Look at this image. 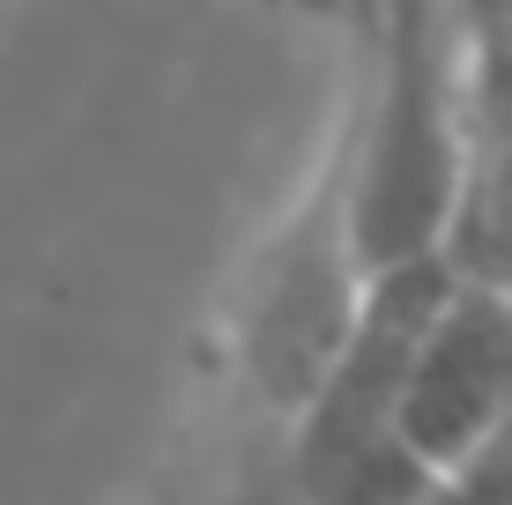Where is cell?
Here are the masks:
<instances>
[{"instance_id":"1","label":"cell","mask_w":512,"mask_h":505,"mask_svg":"<svg viewBox=\"0 0 512 505\" xmlns=\"http://www.w3.org/2000/svg\"><path fill=\"white\" fill-rule=\"evenodd\" d=\"M342 104V201L364 283L446 268L483 156L468 8H364Z\"/></svg>"},{"instance_id":"2","label":"cell","mask_w":512,"mask_h":505,"mask_svg":"<svg viewBox=\"0 0 512 505\" xmlns=\"http://www.w3.org/2000/svg\"><path fill=\"white\" fill-rule=\"evenodd\" d=\"M453 268L386 275L364 290L334 372L305 402L297 431L282 439V476L297 505H446V476L409 446L401 394H409L416 342L446 305Z\"/></svg>"},{"instance_id":"3","label":"cell","mask_w":512,"mask_h":505,"mask_svg":"<svg viewBox=\"0 0 512 505\" xmlns=\"http://www.w3.org/2000/svg\"><path fill=\"white\" fill-rule=\"evenodd\" d=\"M505 424H512V298L453 275L446 305L431 312V327L416 342L401 431L453 491L505 439Z\"/></svg>"},{"instance_id":"4","label":"cell","mask_w":512,"mask_h":505,"mask_svg":"<svg viewBox=\"0 0 512 505\" xmlns=\"http://www.w3.org/2000/svg\"><path fill=\"white\" fill-rule=\"evenodd\" d=\"M446 268L475 290H505L512 298V134H483L475 186H468V208H461Z\"/></svg>"},{"instance_id":"5","label":"cell","mask_w":512,"mask_h":505,"mask_svg":"<svg viewBox=\"0 0 512 505\" xmlns=\"http://www.w3.org/2000/svg\"><path fill=\"white\" fill-rule=\"evenodd\" d=\"M475 30V119L483 134H512V8H468Z\"/></svg>"},{"instance_id":"6","label":"cell","mask_w":512,"mask_h":505,"mask_svg":"<svg viewBox=\"0 0 512 505\" xmlns=\"http://www.w3.org/2000/svg\"><path fill=\"white\" fill-rule=\"evenodd\" d=\"M446 505H512V424H505V439L446 491Z\"/></svg>"}]
</instances>
